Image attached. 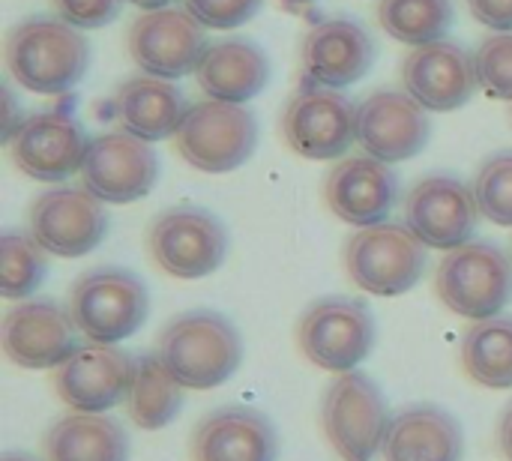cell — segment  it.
I'll return each mask as SVG.
<instances>
[{
  "label": "cell",
  "instance_id": "4",
  "mask_svg": "<svg viewBox=\"0 0 512 461\" xmlns=\"http://www.w3.org/2000/svg\"><path fill=\"white\" fill-rule=\"evenodd\" d=\"M435 291L450 312L468 321L498 318L512 303V258L492 240H471L444 255Z\"/></svg>",
  "mask_w": 512,
  "mask_h": 461
},
{
  "label": "cell",
  "instance_id": "29",
  "mask_svg": "<svg viewBox=\"0 0 512 461\" xmlns=\"http://www.w3.org/2000/svg\"><path fill=\"white\" fill-rule=\"evenodd\" d=\"M453 0H381V27L405 45H429L453 27Z\"/></svg>",
  "mask_w": 512,
  "mask_h": 461
},
{
  "label": "cell",
  "instance_id": "26",
  "mask_svg": "<svg viewBox=\"0 0 512 461\" xmlns=\"http://www.w3.org/2000/svg\"><path fill=\"white\" fill-rule=\"evenodd\" d=\"M45 461H129L126 429L105 414H69L57 420L45 441Z\"/></svg>",
  "mask_w": 512,
  "mask_h": 461
},
{
  "label": "cell",
  "instance_id": "38",
  "mask_svg": "<svg viewBox=\"0 0 512 461\" xmlns=\"http://www.w3.org/2000/svg\"><path fill=\"white\" fill-rule=\"evenodd\" d=\"M129 3H135V6H141L144 12H150V9H162V6H168L171 0H129Z\"/></svg>",
  "mask_w": 512,
  "mask_h": 461
},
{
  "label": "cell",
  "instance_id": "33",
  "mask_svg": "<svg viewBox=\"0 0 512 461\" xmlns=\"http://www.w3.org/2000/svg\"><path fill=\"white\" fill-rule=\"evenodd\" d=\"M183 9L210 30H234L261 9V0H183Z\"/></svg>",
  "mask_w": 512,
  "mask_h": 461
},
{
  "label": "cell",
  "instance_id": "7",
  "mask_svg": "<svg viewBox=\"0 0 512 461\" xmlns=\"http://www.w3.org/2000/svg\"><path fill=\"white\" fill-rule=\"evenodd\" d=\"M297 345L324 372H354L375 345V318L363 300L321 297L297 321Z\"/></svg>",
  "mask_w": 512,
  "mask_h": 461
},
{
  "label": "cell",
  "instance_id": "8",
  "mask_svg": "<svg viewBox=\"0 0 512 461\" xmlns=\"http://www.w3.org/2000/svg\"><path fill=\"white\" fill-rule=\"evenodd\" d=\"M174 147L192 168L204 174H228L255 153L258 123L246 105L207 99L186 111Z\"/></svg>",
  "mask_w": 512,
  "mask_h": 461
},
{
  "label": "cell",
  "instance_id": "15",
  "mask_svg": "<svg viewBox=\"0 0 512 461\" xmlns=\"http://www.w3.org/2000/svg\"><path fill=\"white\" fill-rule=\"evenodd\" d=\"M138 357L117 345H81L54 369V390L63 405L78 414H105L126 402L135 381Z\"/></svg>",
  "mask_w": 512,
  "mask_h": 461
},
{
  "label": "cell",
  "instance_id": "11",
  "mask_svg": "<svg viewBox=\"0 0 512 461\" xmlns=\"http://www.w3.org/2000/svg\"><path fill=\"white\" fill-rule=\"evenodd\" d=\"M129 57L153 78H183L198 69L207 54V27L177 6H162L141 12L129 27Z\"/></svg>",
  "mask_w": 512,
  "mask_h": 461
},
{
  "label": "cell",
  "instance_id": "12",
  "mask_svg": "<svg viewBox=\"0 0 512 461\" xmlns=\"http://www.w3.org/2000/svg\"><path fill=\"white\" fill-rule=\"evenodd\" d=\"M27 231L54 258H84L108 234L105 201L84 186H57L33 198Z\"/></svg>",
  "mask_w": 512,
  "mask_h": 461
},
{
  "label": "cell",
  "instance_id": "37",
  "mask_svg": "<svg viewBox=\"0 0 512 461\" xmlns=\"http://www.w3.org/2000/svg\"><path fill=\"white\" fill-rule=\"evenodd\" d=\"M498 444H501V453L507 456V461H512V405L498 426Z\"/></svg>",
  "mask_w": 512,
  "mask_h": 461
},
{
  "label": "cell",
  "instance_id": "34",
  "mask_svg": "<svg viewBox=\"0 0 512 461\" xmlns=\"http://www.w3.org/2000/svg\"><path fill=\"white\" fill-rule=\"evenodd\" d=\"M54 9L72 27L96 30V27L111 24L120 15L123 0H54Z\"/></svg>",
  "mask_w": 512,
  "mask_h": 461
},
{
  "label": "cell",
  "instance_id": "17",
  "mask_svg": "<svg viewBox=\"0 0 512 461\" xmlns=\"http://www.w3.org/2000/svg\"><path fill=\"white\" fill-rule=\"evenodd\" d=\"M432 138L429 111L399 90H378L357 105V141L387 165L414 159Z\"/></svg>",
  "mask_w": 512,
  "mask_h": 461
},
{
  "label": "cell",
  "instance_id": "2",
  "mask_svg": "<svg viewBox=\"0 0 512 461\" xmlns=\"http://www.w3.org/2000/svg\"><path fill=\"white\" fill-rule=\"evenodd\" d=\"M156 354L186 390H216L240 369L243 336L222 312L189 309L162 327Z\"/></svg>",
  "mask_w": 512,
  "mask_h": 461
},
{
  "label": "cell",
  "instance_id": "19",
  "mask_svg": "<svg viewBox=\"0 0 512 461\" xmlns=\"http://www.w3.org/2000/svg\"><path fill=\"white\" fill-rule=\"evenodd\" d=\"M402 81L426 111H456L480 87L474 54L450 39L417 45L402 60Z\"/></svg>",
  "mask_w": 512,
  "mask_h": 461
},
{
  "label": "cell",
  "instance_id": "31",
  "mask_svg": "<svg viewBox=\"0 0 512 461\" xmlns=\"http://www.w3.org/2000/svg\"><path fill=\"white\" fill-rule=\"evenodd\" d=\"M474 198L480 216L495 225L512 228V150L489 156L474 177Z\"/></svg>",
  "mask_w": 512,
  "mask_h": 461
},
{
  "label": "cell",
  "instance_id": "23",
  "mask_svg": "<svg viewBox=\"0 0 512 461\" xmlns=\"http://www.w3.org/2000/svg\"><path fill=\"white\" fill-rule=\"evenodd\" d=\"M384 461H462V423L441 405H411L399 411L384 438Z\"/></svg>",
  "mask_w": 512,
  "mask_h": 461
},
{
  "label": "cell",
  "instance_id": "25",
  "mask_svg": "<svg viewBox=\"0 0 512 461\" xmlns=\"http://www.w3.org/2000/svg\"><path fill=\"white\" fill-rule=\"evenodd\" d=\"M195 78L210 99L243 105L267 87L270 60L255 42L225 39L207 48L204 60L195 69Z\"/></svg>",
  "mask_w": 512,
  "mask_h": 461
},
{
  "label": "cell",
  "instance_id": "16",
  "mask_svg": "<svg viewBox=\"0 0 512 461\" xmlns=\"http://www.w3.org/2000/svg\"><path fill=\"white\" fill-rule=\"evenodd\" d=\"M15 168L42 183H60L81 171L90 147L84 126L66 111L30 114L6 141Z\"/></svg>",
  "mask_w": 512,
  "mask_h": 461
},
{
  "label": "cell",
  "instance_id": "22",
  "mask_svg": "<svg viewBox=\"0 0 512 461\" xmlns=\"http://www.w3.org/2000/svg\"><path fill=\"white\" fill-rule=\"evenodd\" d=\"M279 435L255 408L225 405L207 414L192 435V461H276Z\"/></svg>",
  "mask_w": 512,
  "mask_h": 461
},
{
  "label": "cell",
  "instance_id": "14",
  "mask_svg": "<svg viewBox=\"0 0 512 461\" xmlns=\"http://www.w3.org/2000/svg\"><path fill=\"white\" fill-rule=\"evenodd\" d=\"M159 156L150 141L120 129L90 141L81 165V183L105 204H132L156 186Z\"/></svg>",
  "mask_w": 512,
  "mask_h": 461
},
{
  "label": "cell",
  "instance_id": "35",
  "mask_svg": "<svg viewBox=\"0 0 512 461\" xmlns=\"http://www.w3.org/2000/svg\"><path fill=\"white\" fill-rule=\"evenodd\" d=\"M471 15L501 33H512V0H468Z\"/></svg>",
  "mask_w": 512,
  "mask_h": 461
},
{
  "label": "cell",
  "instance_id": "28",
  "mask_svg": "<svg viewBox=\"0 0 512 461\" xmlns=\"http://www.w3.org/2000/svg\"><path fill=\"white\" fill-rule=\"evenodd\" d=\"M465 375L489 390L512 387V315L474 321L462 339Z\"/></svg>",
  "mask_w": 512,
  "mask_h": 461
},
{
  "label": "cell",
  "instance_id": "9",
  "mask_svg": "<svg viewBox=\"0 0 512 461\" xmlns=\"http://www.w3.org/2000/svg\"><path fill=\"white\" fill-rule=\"evenodd\" d=\"M147 249L156 267L174 279H204L225 264L228 231L204 207H171L147 231Z\"/></svg>",
  "mask_w": 512,
  "mask_h": 461
},
{
  "label": "cell",
  "instance_id": "13",
  "mask_svg": "<svg viewBox=\"0 0 512 461\" xmlns=\"http://www.w3.org/2000/svg\"><path fill=\"white\" fill-rule=\"evenodd\" d=\"M405 225L429 246L453 252L474 240L480 207L474 189L453 174H432L411 186L402 204Z\"/></svg>",
  "mask_w": 512,
  "mask_h": 461
},
{
  "label": "cell",
  "instance_id": "21",
  "mask_svg": "<svg viewBox=\"0 0 512 461\" xmlns=\"http://www.w3.org/2000/svg\"><path fill=\"white\" fill-rule=\"evenodd\" d=\"M300 60L312 84L342 90L372 69L375 39L351 18H327L306 30Z\"/></svg>",
  "mask_w": 512,
  "mask_h": 461
},
{
  "label": "cell",
  "instance_id": "30",
  "mask_svg": "<svg viewBox=\"0 0 512 461\" xmlns=\"http://www.w3.org/2000/svg\"><path fill=\"white\" fill-rule=\"evenodd\" d=\"M48 273V252L30 231H6L0 237V297H30Z\"/></svg>",
  "mask_w": 512,
  "mask_h": 461
},
{
  "label": "cell",
  "instance_id": "18",
  "mask_svg": "<svg viewBox=\"0 0 512 461\" xmlns=\"http://www.w3.org/2000/svg\"><path fill=\"white\" fill-rule=\"evenodd\" d=\"M78 327L69 312L51 300H24L0 324L3 354L21 369H57L78 348Z\"/></svg>",
  "mask_w": 512,
  "mask_h": 461
},
{
  "label": "cell",
  "instance_id": "5",
  "mask_svg": "<svg viewBox=\"0 0 512 461\" xmlns=\"http://www.w3.org/2000/svg\"><path fill=\"white\" fill-rule=\"evenodd\" d=\"M429 246L402 222L357 228L345 243V270L351 282L375 297L408 294L426 273Z\"/></svg>",
  "mask_w": 512,
  "mask_h": 461
},
{
  "label": "cell",
  "instance_id": "36",
  "mask_svg": "<svg viewBox=\"0 0 512 461\" xmlns=\"http://www.w3.org/2000/svg\"><path fill=\"white\" fill-rule=\"evenodd\" d=\"M24 120V114H18V102H15V93L9 84L0 87V138L3 144L9 141V135L18 129V123Z\"/></svg>",
  "mask_w": 512,
  "mask_h": 461
},
{
  "label": "cell",
  "instance_id": "27",
  "mask_svg": "<svg viewBox=\"0 0 512 461\" xmlns=\"http://www.w3.org/2000/svg\"><path fill=\"white\" fill-rule=\"evenodd\" d=\"M183 384L171 375V369L159 360V354L138 357L135 381L126 396V411L132 423L144 432H159L177 420L183 408Z\"/></svg>",
  "mask_w": 512,
  "mask_h": 461
},
{
  "label": "cell",
  "instance_id": "1",
  "mask_svg": "<svg viewBox=\"0 0 512 461\" xmlns=\"http://www.w3.org/2000/svg\"><path fill=\"white\" fill-rule=\"evenodd\" d=\"M9 75L30 93L57 96L78 87L90 66L87 36L63 18H27L6 33Z\"/></svg>",
  "mask_w": 512,
  "mask_h": 461
},
{
  "label": "cell",
  "instance_id": "3",
  "mask_svg": "<svg viewBox=\"0 0 512 461\" xmlns=\"http://www.w3.org/2000/svg\"><path fill=\"white\" fill-rule=\"evenodd\" d=\"M66 312L87 342L120 345L144 327L150 294L132 270L96 267L72 282Z\"/></svg>",
  "mask_w": 512,
  "mask_h": 461
},
{
  "label": "cell",
  "instance_id": "6",
  "mask_svg": "<svg viewBox=\"0 0 512 461\" xmlns=\"http://www.w3.org/2000/svg\"><path fill=\"white\" fill-rule=\"evenodd\" d=\"M390 408L381 387L363 372L339 375L321 399V429L342 461H372L384 450Z\"/></svg>",
  "mask_w": 512,
  "mask_h": 461
},
{
  "label": "cell",
  "instance_id": "32",
  "mask_svg": "<svg viewBox=\"0 0 512 461\" xmlns=\"http://www.w3.org/2000/svg\"><path fill=\"white\" fill-rule=\"evenodd\" d=\"M480 84L489 87L495 96L512 102V33L489 36L480 51L474 54Z\"/></svg>",
  "mask_w": 512,
  "mask_h": 461
},
{
  "label": "cell",
  "instance_id": "20",
  "mask_svg": "<svg viewBox=\"0 0 512 461\" xmlns=\"http://www.w3.org/2000/svg\"><path fill=\"white\" fill-rule=\"evenodd\" d=\"M399 198L396 171L375 156H348L324 177V201L330 213L354 228L387 222Z\"/></svg>",
  "mask_w": 512,
  "mask_h": 461
},
{
  "label": "cell",
  "instance_id": "40",
  "mask_svg": "<svg viewBox=\"0 0 512 461\" xmlns=\"http://www.w3.org/2000/svg\"><path fill=\"white\" fill-rule=\"evenodd\" d=\"M282 3H312V0H282Z\"/></svg>",
  "mask_w": 512,
  "mask_h": 461
},
{
  "label": "cell",
  "instance_id": "24",
  "mask_svg": "<svg viewBox=\"0 0 512 461\" xmlns=\"http://www.w3.org/2000/svg\"><path fill=\"white\" fill-rule=\"evenodd\" d=\"M111 105H114V117L120 129L150 144L168 135H177L189 111L180 87L168 78H153V75L129 78L126 84H120Z\"/></svg>",
  "mask_w": 512,
  "mask_h": 461
},
{
  "label": "cell",
  "instance_id": "10",
  "mask_svg": "<svg viewBox=\"0 0 512 461\" xmlns=\"http://www.w3.org/2000/svg\"><path fill=\"white\" fill-rule=\"evenodd\" d=\"M282 138L303 159H339L357 141V105L342 90L306 84L282 111Z\"/></svg>",
  "mask_w": 512,
  "mask_h": 461
},
{
  "label": "cell",
  "instance_id": "39",
  "mask_svg": "<svg viewBox=\"0 0 512 461\" xmlns=\"http://www.w3.org/2000/svg\"><path fill=\"white\" fill-rule=\"evenodd\" d=\"M0 461H36L33 456H27V453H6Z\"/></svg>",
  "mask_w": 512,
  "mask_h": 461
}]
</instances>
